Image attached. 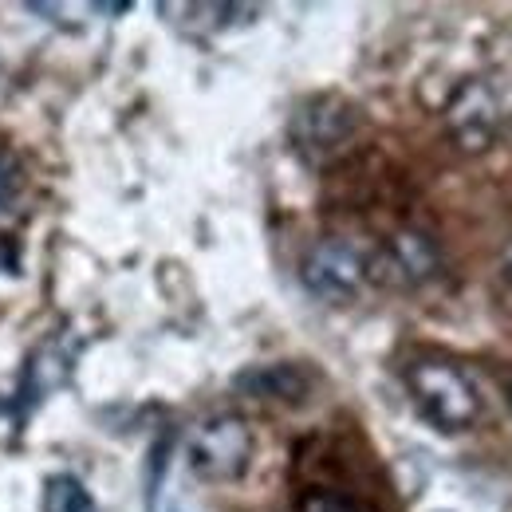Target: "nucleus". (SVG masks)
Returning a JSON list of instances; mask_svg holds the SVG:
<instances>
[{"mask_svg":"<svg viewBox=\"0 0 512 512\" xmlns=\"http://www.w3.org/2000/svg\"><path fill=\"white\" fill-rule=\"evenodd\" d=\"M406 390L418 414L442 434L473 430L481 418V394L473 379L446 359H414L406 367Z\"/></svg>","mask_w":512,"mask_h":512,"instance_id":"f257e3e1","label":"nucleus"},{"mask_svg":"<svg viewBox=\"0 0 512 512\" xmlns=\"http://www.w3.org/2000/svg\"><path fill=\"white\" fill-rule=\"evenodd\" d=\"M186 465L197 481L229 485L241 481L253 465V430L237 414L201 418L186 438Z\"/></svg>","mask_w":512,"mask_h":512,"instance_id":"f03ea898","label":"nucleus"},{"mask_svg":"<svg viewBox=\"0 0 512 512\" xmlns=\"http://www.w3.org/2000/svg\"><path fill=\"white\" fill-rule=\"evenodd\" d=\"M304 288L323 304H351L371 280V253L347 237H327L300 264Z\"/></svg>","mask_w":512,"mask_h":512,"instance_id":"7ed1b4c3","label":"nucleus"},{"mask_svg":"<svg viewBox=\"0 0 512 512\" xmlns=\"http://www.w3.org/2000/svg\"><path fill=\"white\" fill-rule=\"evenodd\" d=\"M359 130V111L343 95H316L296 107L292 115V146L308 162L335 158Z\"/></svg>","mask_w":512,"mask_h":512,"instance_id":"20e7f679","label":"nucleus"},{"mask_svg":"<svg viewBox=\"0 0 512 512\" xmlns=\"http://www.w3.org/2000/svg\"><path fill=\"white\" fill-rule=\"evenodd\" d=\"M442 268V253L430 233L402 229L386 241L383 249L371 253V280L383 288H422Z\"/></svg>","mask_w":512,"mask_h":512,"instance_id":"39448f33","label":"nucleus"},{"mask_svg":"<svg viewBox=\"0 0 512 512\" xmlns=\"http://www.w3.org/2000/svg\"><path fill=\"white\" fill-rule=\"evenodd\" d=\"M446 119L453 138H457V146L485 150L493 142V134H497V123H501V103H497V95L485 83H465L453 95Z\"/></svg>","mask_w":512,"mask_h":512,"instance_id":"423d86ee","label":"nucleus"},{"mask_svg":"<svg viewBox=\"0 0 512 512\" xmlns=\"http://www.w3.org/2000/svg\"><path fill=\"white\" fill-rule=\"evenodd\" d=\"M233 386L245 394V398H256V402H276V406H300L308 402L312 394V375L300 367V363H260V367H249L241 371Z\"/></svg>","mask_w":512,"mask_h":512,"instance_id":"0eeeda50","label":"nucleus"},{"mask_svg":"<svg viewBox=\"0 0 512 512\" xmlns=\"http://www.w3.org/2000/svg\"><path fill=\"white\" fill-rule=\"evenodd\" d=\"M44 512H95V501L79 477L56 473L44 481Z\"/></svg>","mask_w":512,"mask_h":512,"instance_id":"6e6552de","label":"nucleus"},{"mask_svg":"<svg viewBox=\"0 0 512 512\" xmlns=\"http://www.w3.org/2000/svg\"><path fill=\"white\" fill-rule=\"evenodd\" d=\"M300 512H359L347 497L339 493H304L300 497Z\"/></svg>","mask_w":512,"mask_h":512,"instance_id":"1a4fd4ad","label":"nucleus"},{"mask_svg":"<svg viewBox=\"0 0 512 512\" xmlns=\"http://www.w3.org/2000/svg\"><path fill=\"white\" fill-rule=\"evenodd\" d=\"M16 186H20V162H16L12 150L0 146V209L8 205V197L16 193Z\"/></svg>","mask_w":512,"mask_h":512,"instance_id":"9d476101","label":"nucleus"},{"mask_svg":"<svg viewBox=\"0 0 512 512\" xmlns=\"http://www.w3.org/2000/svg\"><path fill=\"white\" fill-rule=\"evenodd\" d=\"M505 276H509V284H512V245L505 249Z\"/></svg>","mask_w":512,"mask_h":512,"instance_id":"9b49d317","label":"nucleus"},{"mask_svg":"<svg viewBox=\"0 0 512 512\" xmlns=\"http://www.w3.org/2000/svg\"><path fill=\"white\" fill-rule=\"evenodd\" d=\"M509 406H512V379H509Z\"/></svg>","mask_w":512,"mask_h":512,"instance_id":"f8f14e48","label":"nucleus"}]
</instances>
